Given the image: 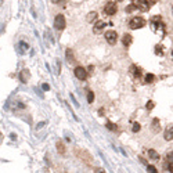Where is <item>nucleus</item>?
Segmentation results:
<instances>
[{"label":"nucleus","instance_id":"14","mask_svg":"<svg viewBox=\"0 0 173 173\" xmlns=\"http://www.w3.org/2000/svg\"><path fill=\"white\" fill-rule=\"evenodd\" d=\"M57 150H58V152H61V154L65 152V147H64V144H62L61 141H58V143H57Z\"/></svg>","mask_w":173,"mask_h":173},{"label":"nucleus","instance_id":"6","mask_svg":"<svg viewBox=\"0 0 173 173\" xmlns=\"http://www.w3.org/2000/svg\"><path fill=\"white\" fill-rule=\"evenodd\" d=\"M73 72H75V76L79 80H85V79L87 78V71H86L83 67H76Z\"/></svg>","mask_w":173,"mask_h":173},{"label":"nucleus","instance_id":"3","mask_svg":"<svg viewBox=\"0 0 173 173\" xmlns=\"http://www.w3.org/2000/svg\"><path fill=\"white\" fill-rule=\"evenodd\" d=\"M105 40H107L109 44H115V43L118 42V33L115 32V31H108V32H105Z\"/></svg>","mask_w":173,"mask_h":173},{"label":"nucleus","instance_id":"7","mask_svg":"<svg viewBox=\"0 0 173 173\" xmlns=\"http://www.w3.org/2000/svg\"><path fill=\"white\" fill-rule=\"evenodd\" d=\"M151 130L154 132V133H158V132L161 130V123H159V119L158 118H154V121H152V125H151Z\"/></svg>","mask_w":173,"mask_h":173},{"label":"nucleus","instance_id":"8","mask_svg":"<svg viewBox=\"0 0 173 173\" xmlns=\"http://www.w3.org/2000/svg\"><path fill=\"white\" fill-rule=\"evenodd\" d=\"M148 157H150V159H152V161H159V154H158L155 150H148Z\"/></svg>","mask_w":173,"mask_h":173},{"label":"nucleus","instance_id":"1","mask_svg":"<svg viewBox=\"0 0 173 173\" xmlns=\"http://www.w3.org/2000/svg\"><path fill=\"white\" fill-rule=\"evenodd\" d=\"M143 26H145V20L141 18V17H134L129 22V28L130 29H140Z\"/></svg>","mask_w":173,"mask_h":173},{"label":"nucleus","instance_id":"22","mask_svg":"<svg viewBox=\"0 0 173 173\" xmlns=\"http://www.w3.org/2000/svg\"><path fill=\"white\" fill-rule=\"evenodd\" d=\"M162 49H163V47L162 46H157V47H155V53H157V54H161V56H162Z\"/></svg>","mask_w":173,"mask_h":173},{"label":"nucleus","instance_id":"18","mask_svg":"<svg viewBox=\"0 0 173 173\" xmlns=\"http://www.w3.org/2000/svg\"><path fill=\"white\" fill-rule=\"evenodd\" d=\"M20 47H21V50H20L21 53H25L26 50H28V44H26V43H24V42L20 43Z\"/></svg>","mask_w":173,"mask_h":173},{"label":"nucleus","instance_id":"2","mask_svg":"<svg viewBox=\"0 0 173 173\" xmlns=\"http://www.w3.org/2000/svg\"><path fill=\"white\" fill-rule=\"evenodd\" d=\"M133 4L136 8H139L141 11H147L150 8V3L147 0H133Z\"/></svg>","mask_w":173,"mask_h":173},{"label":"nucleus","instance_id":"12","mask_svg":"<svg viewBox=\"0 0 173 173\" xmlns=\"http://www.w3.org/2000/svg\"><path fill=\"white\" fill-rule=\"evenodd\" d=\"M28 79H29V72L26 71V69H24V71L21 72V80H22V82H26Z\"/></svg>","mask_w":173,"mask_h":173},{"label":"nucleus","instance_id":"11","mask_svg":"<svg viewBox=\"0 0 173 173\" xmlns=\"http://www.w3.org/2000/svg\"><path fill=\"white\" fill-rule=\"evenodd\" d=\"M104 26H105V22L104 21H97L94 25V32H100V31L104 29Z\"/></svg>","mask_w":173,"mask_h":173},{"label":"nucleus","instance_id":"25","mask_svg":"<svg viewBox=\"0 0 173 173\" xmlns=\"http://www.w3.org/2000/svg\"><path fill=\"white\" fill-rule=\"evenodd\" d=\"M154 108V103L152 101H148L147 103V109H152Z\"/></svg>","mask_w":173,"mask_h":173},{"label":"nucleus","instance_id":"19","mask_svg":"<svg viewBox=\"0 0 173 173\" xmlns=\"http://www.w3.org/2000/svg\"><path fill=\"white\" fill-rule=\"evenodd\" d=\"M87 101L90 103V104L94 101V93H93V92H89V94H87Z\"/></svg>","mask_w":173,"mask_h":173},{"label":"nucleus","instance_id":"13","mask_svg":"<svg viewBox=\"0 0 173 173\" xmlns=\"http://www.w3.org/2000/svg\"><path fill=\"white\" fill-rule=\"evenodd\" d=\"M67 58H68L69 62H73V61H75V58H73V53L71 51V49L67 50Z\"/></svg>","mask_w":173,"mask_h":173},{"label":"nucleus","instance_id":"28","mask_svg":"<svg viewBox=\"0 0 173 173\" xmlns=\"http://www.w3.org/2000/svg\"><path fill=\"white\" fill-rule=\"evenodd\" d=\"M43 125H44V122H42V123L38 125V129H40V127H43Z\"/></svg>","mask_w":173,"mask_h":173},{"label":"nucleus","instance_id":"30","mask_svg":"<svg viewBox=\"0 0 173 173\" xmlns=\"http://www.w3.org/2000/svg\"><path fill=\"white\" fill-rule=\"evenodd\" d=\"M2 4H3V0H0V6H2Z\"/></svg>","mask_w":173,"mask_h":173},{"label":"nucleus","instance_id":"17","mask_svg":"<svg viewBox=\"0 0 173 173\" xmlns=\"http://www.w3.org/2000/svg\"><path fill=\"white\" fill-rule=\"evenodd\" d=\"M132 72H133V73H134V75H136V76H137V78H139V76H140L141 75V71H140V69H139V68H136V67H132Z\"/></svg>","mask_w":173,"mask_h":173},{"label":"nucleus","instance_id":"4","mask_svg":"<svg viewBox=\"0 0 173 173\" xmlns=\"http://www.w3.org/2000/svg\"><path fill=\"white\" fill-rule=\"evenodd\" d=\"M54 26H56V29H58V31H62L65 28V18H64V15L58 14V15L56 17V20H54Z\"/></svg>","mask_w":173,"mask_h":173},{"label":"nucleus","instance_id":"15","mask_svg":"<svg viewBox=\"0 0 173 173\" xmlns=\"http://www.w3.org/2000/svg\"><path fill=\"white\" fill-rule=\"evenodd\" d=\"M154 79H155V76H154L152 73H148V75H145V82H147V83H152Z\"/></svg>","mask_w":173,"mask_h":173},{"label":"nucleus","instance_id":"26","mask_svg":"<svg viewBox=\"0 0 173 173\" xmlns=\"http://www.w3.org/2000/svg\"><path fill=\"white\" fill-rule=\"evenodd\" d=\"M42 87H43V90H44V92H47V90H50V86H49V85H46V83H44V85H43Z\"/></svg>","mask_w":173,"mask_h":173},{"label":"nucleus","instance_id":"29","mask_svg":"<svg viewBox=\"0 0 173 173\" xmlns=\"http://www.w3.org/2000/svg\"><path fill=\"white\" fill-rule=\"evenodd\" d=\"M53 3H60V0H51Z\"/></svg>","mask_w":173,"mask_h":173},{"label":"nucleus","instance_id":"27","mask_svg":"<svg viewBox=\"0 0 173 173\" xmlns=\"http://www.w3.org/2000/svg\"><path fill=\"white\" fill-rule=\"evenodd\" d=\"M93 69H94V68H93V67H89V73H93Z\"/></svg>","mask_w":173,"mask_h":173},{"label":"nucleus","instance_id":"5","mask_svg":"<svg viewBox=\"0 0 173 173\" xmlns=\"http://www.w3.org/2000/svg\"><path fill=\"white\" fill-rule=\"evenodd\" d=\"M116 10H118L116 4L112 3V2H108V3L105 4V7H104V13L107 14V15H114V14L116 13Z\"/></svg>","mask_w":173,"mask_h":173},{"label":"nucleus","instance_id":"20","mask_svg":"<svg viewBox=\"0 0 173 173\" xmlns=\"http://www.w3.org/2000/svg\"><path fill=\"white\" fill-rule=\"evenodd\" d=\"M107 127L109 129V130H116L118 127H116V125H114V123H111V122H108L107 123Z\"/></svg>","mask_w":173,"mask_h":173},{"label":"nucleus","instance_id":"23","mask_svg":"<svg viewBox=\"0 0 173 173\" xmlns=\"http://www.w3.org/2000/svg\"><path fill=\"white\" fill-rule=\"evenodd\" d=\"M140 129H141V127H140V125H139V123H134L133 125V132H134V133H137Z\"/></svg>","mask_w":173,"mask_h":173},{"label":"nucleus","instance_id":"24","mask_svg":"<svg viewBox=\"0 0 173 173\" xmlns=\"http://www.w3.org/2000/svg\"><path fill=\"white\" fill-rule=\"evenodd\" d=\"M134 8H136V7H134V4H130V6H129V7L126 8V13H132V11H133Z\"/></svg>","mask_w":173,"mask_h":173},{"label":"nucleus","instance_id":"9","mask_svg":"<svg viewBox=\"0 0 173 173\" xmlns=\"http://www.w3.org/2000/svg\"><path fill=\"white\" fill-rule=\"evenodd\" d=\"M122 42H123V44L125 46H130L132 44V36L129 35V33H125L123 35V38H122Z\"/></svg>","mask_w":173,"mask_h":173},{"label":"nucleus","instance_id":"10","mask_svg":"<svg viewBox=\"0 0 173 173\" xmlns=\"http://www.w3.org/2000/svg\"><path fill=\"white\" fill-rule=\"evenodd\" d=\"M172 139H173V127L169 126V127L166 129V132H165V140L170 141Z\"/></svg>","mask_w":173,"mask_h":173},{"label":"nucleus","instance_id":"16","mask_svg":"<svg viewBox=\"0 0 173 173\" xmlns=\"http://www.w3.org/2000/svg\"><path fill=\"white\" fill-rule=\"evenodd\" d=\"M96 18H97V13H94V11H93V13L89 14L87 21H89V22H92V21H93V20H96Z\"/></svg>","mask_w":173,"mask_h":173},{"label":"nucleus","instance_id":"21","mask_svg":"<svg viewBox=\"0 0 173 173\" xmlns=\"http://www.w3.org/2000/svg\"><path fill=\"white\" fill-rule=\"evenodd\" d=\"M147 170L148 172H151V173H155L157 172V168L152 166V165H147Z\"/></svg>","mask_w":173,"mask_h":173}]
</instances>
